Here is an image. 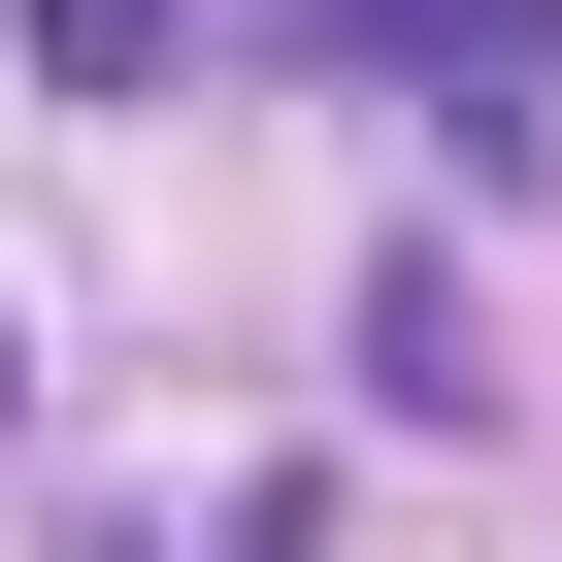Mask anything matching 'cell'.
Wrapping results in <instances>:
<instances>
[{
  "label": "cell",
  "mask_w": 562,
  "mask_h": 562,
  "mask_svg": "<svg viewBox=\"0 0 562 562\" xmlns=\"http://www.w3.org/2000/svg\"><path fill=\"white\" fill-rule=\"evenodd\" d=\"M299 34H397L463 100V166H529V100H562V0H299Z\"/></svg>",
  "instance_id": "1"
},
{
  "label": "cell",
  "mask_w": 562,
  "mask_h": 562,
  "mask_svg": "<svg viewBox=\"0 0 562 562\" xmlns=\"http://www.w3.org/2000/svg\"><path fill=\"white\" fill-rule=\"evenodd\" d=\"M364 397H397V430H463V397H496V331H463V265H397V299H364Z\"/></svg>",
  "instance_id": "2"
},
{
  "label": "cell",
  "mask_w": 562,
  "mask_h": 562,
  "mask_svg": "<svg viewBox=\"0 0 562 562\" xmlns=\"http://www.w3.org/2000/svg\"><path fill=\"white\" fill-rule=\"evenodd\" d=\"M199 67V0H34V100H166Z\"/></svg>",
  "instance_id": "3"
},
{
  "label": "cell",
  "mask_w": 562,
  "mask_h": 562,
  "mask_svg": "<svg viewBox=\"0 0 562 562\" xmlns=\"http://www.w3.org/2000/svg\"><path fill=\"white\" fill-rule=\"evenodd\" d=\"M0 430H34V364H0Z\"/></svg>",
  "instance_id": "4"
}]
</instances>
